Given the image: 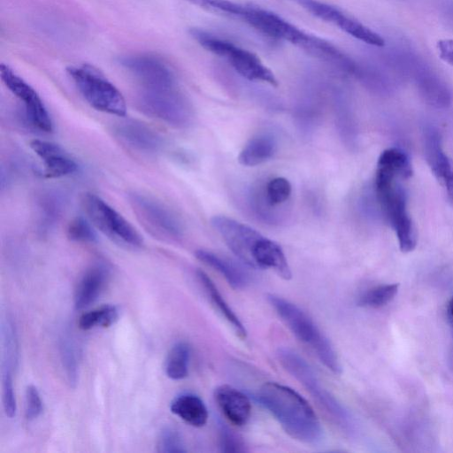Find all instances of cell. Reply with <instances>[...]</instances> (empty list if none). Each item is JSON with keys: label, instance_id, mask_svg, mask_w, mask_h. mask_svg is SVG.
<instances>
[{"label": "cell", "instance_id": "obj_1", "mask_svg": "<svg viewBox=\"0 0 453 453\" xmlns=\"http://www.w3.org/2000/svg\"><path fill=\"white\" fill-rule=\"evenodd\" d=\"M409 156L402 149L383 150L377 161L374 195L382 215L395 232L402 252L412 251L416 233L408 211L407 193L403 181L412 176Z\"/></svg>", "mask_w": 453, "mask_h": 453}, {"label": "cell", "instance_id": "obj_2", "mask_svg": "<svg viewBox=\"0 0 453 453\" xmlns=\"http://www.w3.org/2000/svg\"><path fill=\"white\" fill-rule=\"evenodd\" d=\"M257 397L290 437L306 444L320 442L321 424L312 407L296 391L277 382H266Z\"/></svg>", "mask_w": 453, "mask_h": 453}, {"label": "cell", "instance_id": "obj_3", "mask_svg": "<svg viewBox=\"0 0 453 453\" xmlns=\"http://www.w3.org/2000/svg\"><path fill=\"white\" fill-rule=\"evenodd\" d=\"M267 300L292 334L309 345L327 369L341 373L342 366L333 345L307 313L281 296L269 294Z\"/></svg>", "mask_w": 453, "mask_h": 453}, {"label": "cell", "instance_id": "obj_4", "mask_svg": "<svg viewBox=\"0 0 453 453\" xmlns=\"http://www.w3.org/2000/svg\"><path fill=\"white\" fill-rule=\"evenodd\" d=\"M389 65L411 79L424 101L438 109L447 108L452 100L447 83L417 54L407 49H393L388 56Z\"/></svg>", "mask_w": 453, "mask_h": 453}, {"label": "cell", "instance_id": "obj_5", "mask_svg": "<svg viewBox=\"0 0 453 453\" xmlns=\"http://www.w3.org/2000/svg\"><path fill=\"white\" fill-rule=\"evenodd\" d=\"M238 19L266 36L287 41L314 57L326 45L325 39L308 34L278 14L257 6L242 4Z\"/></svg>", "mask_w": 453, "mask_h": 453}, {"label": "cell", "instance_id": "obj_6", "mask_svg": "<svg viewBox=\"0 0 453 453\" xmlns=\"http://www.w3.org/2000/svg\"><path fill=\"white\" fill-rule=\"evenodd\" d=\"M189 33L203 49L226 59L243 78L278 85L273 72L254 53L200 28H192Z\"/></svg>", "mask_w": 453, "mask_h": 453}, {"label": "cell", "instance_id": "obj_7", "mask_svg": "<svg viewBox=\"0 0 453 453\" xmlns=\"http://www.w3.org/2000/svg\"><path fill=\"white\" fill-rule=\"evenodd\" d=\"M66 71L91 107L119 117L126 115L127 104L123 95L96 67L84 64L68 66Z\"/></svg>", "mask_w": 453, "mask_h": 453}, {"label": "cell", "instance_id": "obj_8", "mask_svg": "<svg viewBox=\"0 0 453 453\" xmlns=\"http://www.w3.org/2000/svg\"><path fill=\"white\" fill-rule=\"evenodd\" d=\"M277 356L282 367L306 388L339 426H351L347 410L321 385L313 369L302 357L288 348L280 349Z\"/></svg>", "mask_w": 453, "mask_h": 453}, {"label": "cell", "instance_id": "obj_9", "mask_svg": "<svg viewBox=\"0 0 453 453\" xmlns=\"http://www.w3.org/2000/svg\"><path fill=\"white\" fill-rule=\"evenodd\" d=\"M136 104L143 114L175 127H185L194 118L188 101L174 87L142 88Z\"/></svg>", "mask_w": 453, "mask_h": 453}, {"label": "cell", "instance_id": "obj_10", "mask_svg": "<svg viewBox=\"0 0 453 453\" xmlns=\"http://www.w3.org/2000/svg\"><path fill=\"white\" fill-rule=\"evenodd\" d=\"M82 204L92 225L112 242L132 249L142 246V238L135 228L100 196L86 194Z\"/></svg>", "mask_w": 453, "mask_h": 453}, {"label": "cell", "instance_id": "obj_11", "mask_svg": "<svg viewBox=\"0 0 453 453\" xmlns=\"http://www.w3.org/2000/svg\"><path fill=\"white\" fill-rule=\"evenodd\" d=\"M129 203L140 224L148 233L162 240H177L183 228L177 216L166 206L148 196L132 193Z\"/></svg>", "mask_w": 453, "mask_h": 453}, {"label": "cell", "instance_id": "obj_12", "mask_svg": "<svg viewBox=\"0 0 453 453\" xmlns=\"http://www.w3.org/2000/svg\"><path fill=\"white\" fill-rule=\"evenodd\" d=\"M318 19L329 22L352 37L369 45L380 47L384 39L339 8L319 0H291Z\"/></svg>", "mask_w": 453, "mask_h": 453}, {"label": "cell", "instance_id": "obj_13", "mask_svg": "<svg viewBox=\"0 0 453 453\" xmlns=\"http://www.w3.org/2000/svg\"><path fill=\"white\" fill-rule=\"evenodd\" d=\"M0 76L8 89L22 103L32 125L42 132H51L53 130L51 118L34 88L7 65L1 64Z\"/></svg>", "mask_w": 453, "mask_h": 453}, {"label": "cell", "instance_id": "obj_14", "mask_svg": "<svg viewBox=\"0 0 453 453\" xmlns=\"http://www.w3.org/2000/svg\"><path fill=\"white\" fill-rule=\"evenodd\" d=\"M211 225L230 250L243 263L254 267L252 251L263 235L251 226L226 216H214Z\"/></svg>", "mask_w": 453, "mask_h": 453}, {"label": "cell", "instance_id": "obj_15", "mask_svg": "<svg viewBox=\"0 0 453 453\" xmlns=\"http://www.w3.org/2000/svg\"><path fill=\"white\" fill-rule=\"evenodd\" d=\"M120 65L134 76L142 88L174 87L173 75L158 58L150 55H132L119 59Z\"/></svg>", "mask_w": 453, "mask_h": 453}, {"label": "cell", "instance_id": "obj_16", "mask_svg": "<svg viewBox=\"0 0 453 453\" xmlns=\"http://www.w3.org/2000/svg\"><path fill=\"white\" fill-rule=\"evenodd\" d=\"M423 140L426 161L453 204V161L442 148L440 132L434 127L427 126L424 129Z\"/></svg>", "mask_w": 453, "mask_h": 453}, {"label": "cell", "instance_id": "obj_17", "mask_svg": "<svg viewBox=\"0 0 453 453\" xmlns=\"http://www.w3.org/2000/svg\"><path fill=\"white\" fill-rule=\"evenodd\" d=\"M114 134L124 144L139 152L152 154L164 146V139L157 131L137 120L118 123Z\"/></svg>", "mask_w": 453, "mask_h": 453}, {"label": "cell", "instance_id": "obj_18", "mask_svg": "<svg viewBox=\"0 0 453 453\" xmlns=\"http://www.w3.org/2000/svg\"><path fill=\"white\" fill-rule=\"evenodd\" d=\"M30 147L42 161L43 174L47 178L65 177L77 170L76 162L54 142L36 139L30 142Z\"/></svg>", "mask_w": 453, "mask_h": 453}, {"label": "cell", "instance_id": "obj_19", "mask_svg": "<svg viewBox=\"0 0 453 453\" xmlns=\"http://www.w3.org/2000/svg\"><path fill=\"white\" fill-rule=\"evenodd\" d=\"M214 399L226 418L242 426L250 419L251 404L248 396L230 385H220L214 390Z\"/></svg>", "mask_w": 453, "mask_h": 453}, {"label": "cell", "instance_id": "obj_20", "mask_svg": "<svg viewBox=\"0 0 453 453\" xmlns=\"http://www.w3.org/2000/svg\"><path fill=\"white\" fill-rule=\"evenodd\" d=\"M110 276L109 268L96 263L86 270L74 291V307L83 310L95 303L104 289Z\"/></svg>", "mask_w": 453, "mask_h": 453}, {"label": "cell", "instance_id": "obj_21", "mask_svg": "<svg viewBox=\"0 0 453 453\" xmlns=\"http://www.w3.org/2000/svg\"><path fill=\"white\" fill-rule=\"evenodd\" d=\"M254 268L273 269L280 278L290 280L292 273L281 247L262 236L252 251Z\"/></svg>", "mask_w": 453, "mask_h": 453}, {"label": "cell", "instance_id": "obj_22", "mask_svg": "<svg viewBox=\"0 0 453 453\" xmlns=\"http://www.w3.org/2000/svg\"><path fill=\"white\" fill-rule=\"evenodd\" d=\"M276 138L268 133L252 137L239 154L238 161L245 166H255L271 159L277 151Z\"/></svg>", "mask_w": 453, "mask_h": 453}, {"label": "cell", "instance_id": "obj_23", "mask_svg": "<svg viewBox=\"0 0 453 453\" xmlns=\"http://www.w3.org/2000/svg\"><path fill=\"white\" fill-rule=\"evenodd\" d=\"M196 277L213 307L232 326L235 334L244 340L247 337L245 326L223 298L211 279L201 270L196 271Z\"/></svg>", "mask_w": 453, "mask_h": 453}, {"label": "cell", "instance_id": "obj_24", "mask_svg": "<svg viewBox=\"0 0 453 453\" xmlns=\"http://www.w3.org/2000/svg\"><path fill=\"white\" fill-rule=\"evenodd\" d=\"M171 411L188 425L203 426L208 420V410L203 401L194 394H183L171 403Z\"/></svg>", "mask_w": 453, "mask_h": 453}, {"label": "cell", "instance_id": "obj_25", "mask_svg": "<svg viewBox=\"0 0 453 453\" xmlns=\"http://www.w3.org/2000/svg\"><path fill=\"white\" fill-rule=\"evenodd\" d=\"M65 196L58 190L42 192L36 201L38 222L41 229L48 230L61 217L65 207Z\"/></svg>", "mask_w": 453, "mask_h": 453}, {"label": "cell", "instance_id": "obj_26", "mask_svg": "<svg viewBox=\"0 0 453 453\" xmlns=\"http://www.w3.org/2000/svg\"><path fill=\"white\" fill-rule=\"evenodd\" d=\"M196 258L219 272L234 289H242L248 284L246 274L232 262L205 250H197Z\"/></svg>", "mask_w": 453, "mask_h": 453}, {"label": "cell", "instance_id": "obj_27", "mask_svg": "<svg viewBox=\"0 0 453 453\" xmlns=\"http://www.w3.org/2000/svg\"><path fill=\"white\" fill-rule=\"evenodd\" d=\"M59 355L66 380L70 387L75 388L79 380V361L76 345L69 332L59 338Z\"/></svg>", "mask_w": 453, "mask_h": 453}, {"label": "cell", "instance_id": "obj_28", "mask_svg": "<svg viewBox=\"0 0 453 453\" xmlns=\"http://www.w3.org/2000/svg\"><path fill=\"white\" fill-rule=\"evenodd\" d=\"M190 347L185 342H176L170 349L165 360V373L173 380L185 379L188 375Z\"/></svg>", "mask_w": 453, "mask_h": 453}, {"label": "cell", "instance_id": "obj_29", "mask_svg": "<svg viewBox=\"0 0 453 453\" xmlns=\"http://www.w3.org/2000/svg\"><path fill=\"white\" fill-rule=\"evenodd\" d=\"M118 318V308L112 304H105L83 313L80 317L78 325L82 330H89L96 326L108 327L114 324Z\"/></svg>", "mask_w": 453, "mask_h": 453}, {"label": "cell", "instance_id": "obj_30", "mask_svg": "<svg viewBox=\"0 0 453 453\" xmlns=\"http://www.w3.org/2000/svg\"><path fill=\"white\" fill-rule=\"evenodd\" d=\"M3 339V368L12 371L16 367L19 358V342L16 328L11 319H7L2 326Z\"/></svg>", "mask_w": 453, "mask_h": 453}, {"label": "cell", "instance_id": "obj_31", "mask_svg": "<svg viewBox=\"0 0 453 453\" xmlns=\"http://www.w3.org/2000/svg\"><path fill=\"white\" fill-rule=\"evenodd\" d=\"M398 287V284H386L372 288L359 296L357 304L368 308L382 307L393 300Z\"/></svg>", "mask_w": 453, "mask_h": 453}, {"label": "cell", "instance_id": "obj_32", "mask_svg": "<svg viewBox=\"0 0 453 453\" xmlns=\"http://www.w3.org/2000/svg\"><path fill=\"white\" fill-rule=\"evenodd\" d=\"M291 184L284 177L272 179L265 189V202L269 207H275L285 203L291 195Z\"/></svg>", "mask_w": 453, "mask_h": 453}, {"label": "cell", "instance_id": "obj_33", "mask_svg": "<svg viewBox=\"0 0 453 453\" xmlns=\"http://www.w3.org/2000/svg\"><path fill=\"white\" fill-rule=\"evenodd\" d=\"M67 236L73 242L82 243H93L97 240L92 223L82 217H77L69 223Z\"/></svg>", "mask_w": 453, "mask_h": 453}, {"label": "cell", "instance_id": "obj_34", "mask_svg": "<svg viewBox=\"0 0 453 453\" xmlns=\"http://www.w3.org/2000/svg\"><path fill=\"white\" fill-rule=\"evenodd\" d=\"M157 451L159 453H183L187 449L179 432L171 426H165L159 433Z\"/></svg>", "mask_w": 453, "mask_h": 453}, {"label": "cell", "instance_id": "obj_35", "mask_svg": "<svg viewBox=\"0 0 453 453\" xmlns=\"http://www.w3.org/2000/svg\"><path fill=\"white\" fill-rule=\"evenodd\" d=\"M2 398L5 415L10 418L16 415L17 403L12 383V372L9 369H2Z\"/></svg>", "mask_w": 453, "mask_h": 453}, {"label": "cell", "instance_id": "obj_36", "mask_svg": "<svg viewBox=\"0 0 453 453\" xmlns=\"http://www.w3.org/2000/svg\"><path fill=\"white\" fill-rule=\"evenodd\" d=\"M42 411V402L35 386L29 385L25 393V413L29 420L38 418Z\"/></svg>", "mask_w": 453, "mask_h": 453}, {"label": "cell", "instance_id": "obj_37", "mask_svg": "<svg viewBox=\"0 0 453 453\" xmlns=\"http://www.w3.org/2000/svg\"><path fill=\"white\" fill-rule=\"evenodd\" d=\"M219 448L224 453L246 451L242 441L225 426H221L219 429Z\"/></svg>", "mask_w": 453, "mask_h": 453}, {"label": "cell", "instance_id": "obj_38", "mask_svg": "<svg viewBox=\"0 0 453 453\" xmlns=\"http://www.w3.org/2000/svg\"><path fill=\"white\" fill-rule=\"evenodd\" d=\"M440 58L453 66V39H443L437 42Z\"/></svg>", "mask_w": 453, "mask_h": 453}, {"label": "cell", "instance_id": "obj_39", "mask_svg": "<svg viewBox=\"0 0 453 453\" xmlns=\"http://www.w3.org/2000/svg\"><path fill=\"white\" fill-rule=\"evenodd\" d=\"M447 319L449 324L451 336H452V365H453V296L449 300L447 306Z\"/></svg>", "mask_w": 453, "mask_h": 453}, {"label": "cell", "instance_id": "obj_40", "mask_svg": "<svg viewBox=\"0 0 453 453\" xmlns=\"http://www.w3.org/2000/svg\"><path fill=\"white\" fill-rule=\"evenodd\" d=\"M453 15V14H452Z\"/></svg>", "mask_w": 453, "mask_h": 453}]
</instances>
